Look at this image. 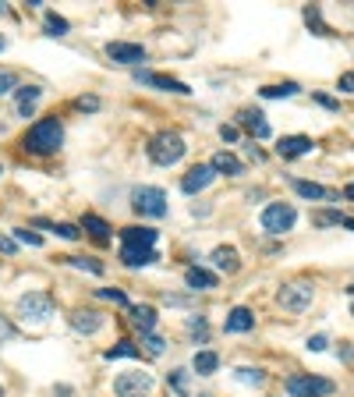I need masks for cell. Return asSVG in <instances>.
Returning a JSON list of instances; mask_svg holds the SVG:
<instances>
[{"label":"cell","instance_id":"cell-1","mask_svg":"<svg viewBox=\"0 0 354 397\" xmlns=\"http://www.w3.org/2000/svg\"><path fill=\"white\" fill-rule=\"evenodd\" d=\"M61 142H64V128H61V121H57V117L36 121V125L28 128V135H25V149L36 152V157L57 152V149H61Z\"/></svg>","mask_w":354,"mask_h":397},{"label":"cell","instance_id":"cell-2","mask_svg":"<svg viewBox=\"0 0 354 397\" xmlns=\"http://www.w3.org/2000/svg\"><path fill=\"white\" fill-rule=\"evenodd\" d=\"M188 152V145H185V139L177 135V132H160L153 142H149V160L153 164H160V167H174L177 160H181Z\"/></svg>","mask_w":354,"mask_h":397},{"label":"cell","instance_id":"cell-3","mask_svg":"<svg viewBox=\"0 0 354 397\" xmlns=\"http://www.w3.org/2000/svg\"><path fill=\"white\" fill-rule=\"evenodd\" d=\"M131 206H135V213H142V217L160 220V217H167V192L156 188V185H142V188L131 192Z\"/></svg>","mask_w":354,"mask_h":397},{"label":"cell","instance_id":"cell-4","mask_svg":"<svg viewBox=\"0 0 354 397\" xmlns=\"http://www.w3.org/2000/svg\"><path fill=\"white\" fill-rule=\"evenodd\" d=\"M262 231H270V234H283V231H290L294 227V220H298V213H294V206H287V202H270L262 209Z\"/></svg>","mask_w":354,"mask_h":397},{"label":"cell","instance_id":"cell-5","mask_svg":"<svg viewBox=\"0 0 354 397\" xmlns=\"http://www.w3.org/2000/svg\"><path fill=\"white\" fill-rule=\"evenodd\" d=\"M113 394L117 397H149L153 394V373H145V369L121 373V376L113 380Z\"/></svg>","mask_w":354,"mask_h":397},{"label":"cell","instance_id":"cell-6","mask_svg":"<svg viewBox=\"0 0 354 397\" xmlns=\"http://www.w3.org/2000/svg\"><path fill=\"white\" fill-rule=\"evenodd\" d=\"M312 298H315V291H312V284H305V281L283 284V288H280V294H277V301L283 305L287 312H305L308 305H312Z\"/></svg>","mask_w":354,"mask_h":397},{"label":"cell","instance_id":"cell-7","mask_svg":"<svg viewBox=\"0 0 354 397\" xmlns=\"http://www.w3.org/2000/svg\"><path fill=\"white\" fill-rule=\"evenodd\" d=\"M333 380H322V376H290L287 380V394L290 397H326L333 394Z\"/></svg>","mask_w":354,"mask_h":397},{"label":"cell","instance_id":"cell-8","mask_svg":"<svg viewBox=\"0 0 354 397\" xmlns=\"http://www.w3.org/2000/svg\"><path fill=\"white\" fill-rule=\"evenodd\" d=\"M18 312H21L25 319H32V323H43V319L53 312V301H50V294L28 291V294H21V301H18Z\"/></svg>","mask_w":354,"mask_h":397},{"label":"cell","instance_id":"cell-9","mask_svg":"<svg viewBox=\"0 0 354 397\" xmlns=\"http://www.w3.org/2000/svg\"><path fill=\"white\" fill-rule=\"evenodd\" d=\"M135 82L138 85H153V89H163V93H192V89L185 85V82H177V78H170V75H160V71H135Z\"/></svg>","mask_w":354,"mask_h":397},{"label":"cell","instance_id":"cell-10","mask_svg":"<svg viewBox=\"0 0 354 397\" xmlns=\"http://www.w3.org/2000/svg\"><path fill=\"white\" fill-rule=\"evenodd\" d=\"M213 177H216V170H213L209 164H198V167H192V170L181 177V188H185L188 195H198L202 188L213 185Z\"/></svg>","mask_w":354,"mask_h":397},{"label":"cell","instance_id":"cell-11","mask_svg":"<svg viewBox=\"0 0 354 397\" xmlns=\"http://www.w3.org/2000/svg\"><path fill=\"white\" fill-rule=\"evenodd\" d=\"M106 57L110 60H117V64H142L145 60V50L138 46V43H106Z\"/></svg>","mask_w":354,"mask_h":397},{"label":"cell","instance_id":"cell-12","mask_svg":"<svg viewBox=\"0 0 354 397\" xmlns=\"http://www.w3.org/2000/svg\"><path fill=\"white\" fill-rule=\"evenodd\" d=\"M252 326H255V312H252V309H245V305L230 309V312H227V319H223V330H227V333H248Z\"/></svg>","mask_w":354,"mask_h":397},{"label":"cell","instance_id":"cell-13","mask_svg":"<svg viewBox=\"0 0 354 397\" xmlns=\"http://www.w3.org/2000/svg\"><path fill=\"white\" fill-rule=\"evenodd\" d=\"M277 152H280L283 160L305 157V152H312V139H308V135H283V139L277 142Z\"/></svg>","mask_w":354,"mask_h":397},{"label":"cell","instance_id":"cell-14","mask_svg":"<svg viewBox=\"0 0 354 397\" xmlns=\"http://www.w3.org/2000/svg\"><path fill=\"white\" fill-rule=\"evenodd\" d=\"M121 241L131 249H153L156 245V231L153 227H124L121 231Z\"/></svg>","mask_w":354,"mask_h":397},{"label":"cell","instance_id":"cell-15","mask_svg":"<svg viewBox=\"0 0 354 397\" xmlns=\"http://www.w3.org/2000/svg\"><path fill=\"white\" fill-rule=\"evenodd\" d=\"M209 167H213L216 174H227V177H238V174L245 170V164H241L238 157H234V152H227V149H220V152H216V157L209 160Z\"/></svg>","mask_w":354,"mask_h":397},{"label":"cell","instance_id":"cell-16","mask_svg":"<svg viewBox=\"0 0 354 397\" xmlns=\"http://www.w3.org/2000/svg\"><path fill=\"white\" fill-rule=\"evenodd\" d=\"M185 284L192 291H213L216 288V273L202 270V266H192V270H185Z\"/></svg>","mask_w":354,"mask_h":397},{"label":"cell","instance_id":"cell-17","mask_svg":"<svg viewBox=\"0 0 354 397\" xmlns=\"http://www.w3.org/2000/svg\"><path fill=\"white\" fill-rule=\"evenodd\" d=\"M156 249H131V245H121V263L124 266H149L156 263Z\"/></svg>","mask_w":354,"mask_h":397},{"label":"cell","instance_id":"cell-18","mask_svg":"<svg viewBox=\"0 0 354 397\" xmlns=\"http://www.w3.org/2000/svg\"><path fill=\"white\" fill-rule=\"evenodd\" d=\"M294 192H298L301 199H326V202L340 199L333 188H322V185H315V181H294Z\"/></svg>","mask_w":354,"mask_h":397},{"label":"cell","instance_id":"cell-19","mask_svg":"<svg viewBox=\"0 0 354 397\" xmlns=\"http://www.w3.org/2000/svg\"><path fill=\"white\" fill-rule=\"evenodd\" d=\"M238 125H245L255 139H270V125L262 121L259 110H241V114H238Z\"/></svg>","mask_w":354,"mask_h":397},{"label":"cell","instance_id":"cell-20","mask_svg":"<svg viewBox=\"0 0 354 397\" xmlns=\"http://www.w3.org/2000/svg\"><path fill=\"white\" fill-rule=\"evenodd\" d=\"M131 323H135L142 333H153V326H156V309H153V305H131Z\"/></svg>","mask_w":354,"mask_h":397},{"label":"cell","instance_id":"cell-21","mask_svg":"<svg viewBox=\"0 0 354 397\" xmlns=\"http://www.w3.org/2000/svg\"><path fill=\"white\" fill-rule=\"evenodd\" d=\"M71 326H75L78 333H96V330L103 326V316L93 312V309H85V312H75V316H71Z\"/></svg>","mask_w":354,"mask_h":397},{"label":"cell","instance_id":"cell-22","mask_svg":"<svg viewBox=\"0 0 354 397\" xmlns=\"http://www.w3.org/2000/svg\"><path fill=\"white\" fill-rule=\"evenodd\" d=\"M192 369H195L198 376H213V373L220 369V355H216V351H198V355L192 358Z\"/></svg>","mask_w":354,"mask_h":397},{"label":"cell","instance_id":"cell-23","mask_svg":"<svg viewBox=\"0 0 354 397\" xmlns=\"http://www.w3.org/2000/svg\"><path fill=\"white\" fill-rule=\"evenodd\" d=\"M213 263H216V270H223V273H238V249H230V245H220L216 252H213Z\"/></svg>","mask_w":354,"mask_h":397},{"label":"cell","instance_id":"cell-24","mask_svg":"<svg viewBox=\"0 0 354 397\" xmlns=\"http://www.w3.org/2000/svg\"><path fill=\"white\" fill-rule=\"evenodd\" d=\"M39 93H43L39 85H21V89H18V114H21V117L32 114V107H36Z\"/></svg>","mask_w":354,"mask_h":397},{"label":"cell","instance_id":"cell-25","mask_svg":"<svg viewBox=\"0 0 354 397\" xmlns=\"http://www.w3.org/2000/svg\"><path fill=\"white\" fill-rule=\"evenodd\" d=\"M82 231H88L96 241H106L110 238V224L100 220V217H93V213H85V217H82Z\"/></svg>","mask_w":354,"mask_h":397},{"label":"cell","instance_id":"cell-26","mask_svg":"<svg viewBox=\"0 0 354 397\" xmlns=\"http://www.w3.org/2000/svg\"><path fill=\"white\" fill-rule=\"evenodd\" d=\"M138 355H142V348H138V344H131V341H117V344L103 355V358H106V362H113V358H138Z\"/></svg>","mask_w":354,"mask_h":397},{"label":"cell","instance_id":"cell-27","mask_svg":"<svg viewBox=\"0 0 354 397\" xmlns=\"http://www.w3.org/2000/svg\"><path fill=\"white\" fill-rule=\"evenodd\" d=\"M301 93V85L298 82H283V85H266L262 89V96L266 100H280V96H298Z\"/></svg>","mask_w":354,"mask_h":397},{"label":"cell","instance_id":"cell-28","mask_svg":"<svg viewBox=\"0 0 354 397\" xmlns=\"http://www.w3.org/2000/svg\"><path fill=\"white\" fill-rule=\"evenodd\" d=\"M347 217H340V209H319V213H312V224H319V227H333V224H344Z\"/></svg>","mask_w":354,"mask_h":397},{"label":"cell","instance_id":"cell-29","mask_svg":"<svg viewBox=\"0 0 354 397\" xmlns=\"http://www.w3.org/2000/svg\"><path fill=\"white\" fill-rule=\"evenodd\" d=\"M43 25H46V33H50V36H64V33H68V18H61V15H53V11H46Z\"/></svg>","mask_w":354,"mask_h":397},{"label":"cell","instance_id":"cell-30","mask_svg":"<svg viewBox=\"0 0 354 397\" xmlns=\"http://www.w3.org/2000/svg\"><path fill=\"white\" fill-rule=\"evenodd\" d=\"M167 383L174 387V394H177V397H192V394H188V373H185V369H174Z\"/></svg>","mask_w":354,"mask_h":397},{"label":"cell","instance_id":"cell-31","mask_svg":"<svg viewBox=\"0 0 354 397\" xmlns=\"http://www.w3.org/2000/svg\"><path fill=\"white\" fill-rule=\"evenodd\" d=\"M305 21H308V25L315 28L319 36H330V28L322 25V18H319V8H305Z\"/></svg>","mask_w":354,"mask_h":397},{"label":"cell","instance_id":"cell-32","mask_svg":"<svg viewBox=\"0 0 354 397\" xmlns=\"http://www.w3.org/2000/svg\"><path fill=\"white\" fill-rule=\"evenodd\" d=\"M15 241H21V245H32V249L43 245V238H39L36 231H28V227H18V231H15Z\"/></svg>","mask_w":354,"mask_h":397},{"label":"cell","instance_id":"cell-33","mask_svg":"<svg viewBox=\"0 0 354 397\" xmlns=\"http://www.w3.org/2000/svg\"><path fill=\"white\" fill-rule=\"evenodd\" d=\"M238 380H241V383H255V387H259V383L266 380V373H262V369H248V365H241V369H238Z\"/></svg>","mask_w":354,"mask_h":397},{"label":"cell","instance_id":"cell-34","mask_svg":"<svg viewBox=\"0 0 354 397\" xmlns=\"http://www.w3.org/2000/svg\"><path fill=\"white\" fill-rule=\"evenodd\" d=\"M71 266H78V270H88V273H96V277H100V273H103V263H96V259H68Z\"/></svg>","mask_w":354,"mask_h":397},{"label":"cell","instance_id":"cell-35","mask_svg":"<svg viewBox=\"0 0 354 397\" xmlns=\"http://www.w3.org/2000/svg\"><path fill=\"white\" fill-rule=\"evenodd\" d=\"M142 344H145V351H149V355H163V344H167V341L156 337V333H145V341H142Z\"/></svg>","mask_w":354,"mask_h":397},{"label":"cell","instance_id":"cell-36","mask_svg":"<svg viewBox=\"0 0 354 397\" xmlns=\"http://www.w3.org/2000/svg\"><path fill=\"white\" fill-rule=\"evenodd\" d=\"M15 85H18V75L15 71H0V96H8Z\"/></svg>","mask_w":354,"mask_h":397},{"label":"cell","instance_id":"cell-37","mask_svg":"<svg viewBox=\"0 0 354 397\" xmlns=\"http://www.w3.org/2000/svg\"><path fill=\"white\" fill-rule=\"evenodd\" d=\"M100 298L117 301V305H128V294H124V291H113V288H103V291H100Z\"/></svg>","mask_w":354,"mask_h":397},{"label":"cell","instance_id":"cell-38","mask_svg":"<svg viewBox=\"0 0 354 397\" xmlns=\"http://www.w3.org/2000/svg\"><path fill=\"white\" fill-rule=\"evenodd\" d=\"M57 234H61L64 241H78V234H82V231H78L75 224H57Z\"/></svg>","mask_w":354,"mask_h":397},{"label":"cell","instance_id":"cell-39","mask_svg":"<svg viewBox=\"0 0 354 397\" xmlns=\"http://www.w3.org/2000/svg\"><path fill=\"white\" fill-rule=\"evenodd\" d=\"M188 330L195 333V337H202V341H205V319H198V316H192V323H188Z\"/></svg>","mask_w":354,"mask_h":397},{"label":"cell","instance_id":"cell-40","mask_svg":"<svg viewBox=\"0 0 354 397\" xmlns=\"http://www.w3.org/2000/svg\"><path fill=\"white\" fill-rule=\"evenodd\" d=\"M18 249V241L15 238H8V234H0V252H4V256H11Z\"/></svg>","mask_w":354,"mask_h":397},{"label":"cell","instance_id":"cell-41","mask_svg":"<svg viewBox=\"0 0 354 397\" xmlns=\"http://www.w3.org/2000/svg\"><path fill=\"white\" fill-rule=\"evenodd\" d=\"M75 107H78V110H100V100H96V96H82Z\"/></svg>","mask_w":354,"mask_h":397},{"label":"cell","instance_id":"cell-42","mask_svg":"<svg viewBox=\"0 0 354 397\" xmlns=\"http://www.w3.org/2000/svg\"><path fill=\"white\" fill-rule=\"evenodd\" d=\"M337 89H344V93H354V71H347V75H340V82H337Z\"/></svg>","mask_w":354,"mask_h":397},{"label":"cell","instance_id":"cell-43","mask_svg":"<svg viewBox=\"0 0 354 397\" xmlns=\"http://www.w3.org/2000/svg\"><path fill=\"white\" fill-rule=\"evenodd\" d=\"M326 344H330V341H326V333H315V337H308V348H312V351H322Z\"/></svg>","mask_w":354,"mask_h":397},{"label":"cell","instance_id":"cell-44","mask_svg":"<svg viewBox=\"0 0 354 397\" xmlns=\"http://www.w3.org/2000/svg\"><path fill=\"white\" fill-rule=\"evenodd\" d=\"M220 139H223V142H238V128H234V125H223V128H220Z\"/></svg>","mask_w":354,"mask_h":397},{"label":"cell","instance_id":"cell-45","mask_svg":"<svg viewBox=\"0 0 354 397\" xmlns=\"http://www.w3.org/2000/svg\"><path fill=\"white\" fill-rule=\"evenodd\" d=\"M11 337H15V326L8 319H0V341H11Z\"/></svg>","mask_w":354,"mask_h":397},{"label":"cell","instance_id":"cell-46","mask_svg":"<svg viewBox=\"0 0 354 397\" xmlns=\"http://www.w3.org/2000/svg\"><path fill=\"white\" fill-rule=\"evenodd\" d=\"M315 103H319V107H326V110H340V103L330 100V96H315Z\"/></svg>","mask_w":354,"mask_h":397},{"label":"cell","instance_id":"cell-47","mask_svg":"<svg viewBox=\"0 0 354 397\" xmlns=\"http://www.w3.org/2000/svg\"><path fill=\"white\" fill-rule=\"evenodd\" d=\"M344 195H347V199H354V185H347V192H344Z\"/></svg>","mask_w":354,"mask_h":397},{"label":"cell","instance_id":"cell-48","mask_svg":"<svg viewBox=\"0 0 354 397\" xmlns=\"http://www.w3.org/2000/svg\"><path fill=\"white\" fill-rule=\"evenodd\" d=\"M4 46H8V39H4V36H0V50H4Z\"/></svg>","mask_w":354,"mask_h":397},{"label":"cell","instance_id":"cell-49","mask_svg":"<svg viewBox=\"0 0 354 397\" xmlns=\"http://www.w3.org/2000/svg\"><path fill=\"white\" fill-rule=\"evenodd\" d=\"M0 397H4V390H0Z\"/></svg>","mask_w":354,"mask_h":397},{"label":"cell","instance_id":"cell-50","mask_svg":"<svg viewBox=\"0 0 354 397\" xmlns=\"http://www.w3.org/2000/svg\"><path fill=\"white\" fill-rule=\"evenodd\" d=\"M351 312H354V305H351Z\"/></svg>","mask_w":354,"mask_h":397}]
</instances>
